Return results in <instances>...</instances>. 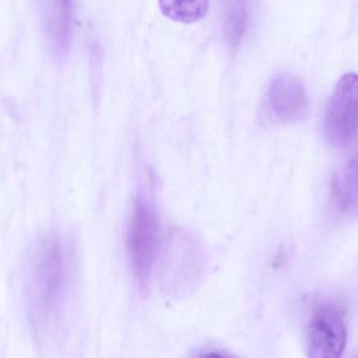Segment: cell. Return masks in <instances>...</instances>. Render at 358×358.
<instances>
[{"instance_id": "6da1fadb", "label": "cell", "mask_w": 358, "mask_h": 358, "mask_svg": "<svg viewBox=\"0 0 358 358\" xmlns=\"http://www.w3.org/2000/svg\"><path fill=\"white\" fill-rule=\"evenodd\" d=\"M324 134L336 148L348 146L358 134V75L345 73L328 103Z\"/></svg>"}, {"instance_id": "7a4b0ae2", "label": "cell", "mask_w": 358, "mask_h": 358, "mask_svg": "<svg viewBox=\"0 0 358 358\" xmlns=\"http://www.w3.org/2000/svg\"><path fill=\"white\" fill-rule=\"evenodd\" d=\"M128 256L136 279L144 284L159 255V223L157 213L142 200L132 210L127 235Z\"/></svg>"}, {"instance_id": "3957f363", "label": "cell", "mask_w": 358, "mask_h": 358, "mask_svg": "<svg viewBox=\"0 0 358 358\" xmlns=\"http://www.w3.org/2000/svg\"><path fill=\"white\" fill-rule=\"evenodd\" d=\"M347 328L338 305L322 302L313 309L309 323L308 358H342Z\"/></svg>"}, {"instance_id": "277c9868", "label": "cell", "mask_w": 358, "mask_h": 358, "mask_svg": "<svg viewBox=\"0 0 358 358\" xmlns=\"http://www.w3.org/2000/svg\"><path fill=\"white\" fill-rule=\"evenodd\" d=\"M267 104L281 121L296 123L308 117L306 90L302 82L290 73H280L271 81L267 92Z\"/></svg>"}, {"instance_id": "5b68a950", "label": "cell", "mask_w": 358, "mask_h": 358, "mask_svg": "<svg viewBox=\"0 0 358 358\" xmlns=\"http://www.w3.org/2000/svg\"><path fill=\"white\" fill-rule=\"evenodd\" d=\"M162 12L171 20L194 23L206 16L208 0H159Z\"/></svg>"}, {"instance_id": "8992f818", "label": "cell", "mask_w": 358, "mask_h": 358, "mask_svg": "<svg viewBox=\"0 0 358 358\" xmlns=\"http://www.w3.org/2000/svg\"><path fill=\"white\" fill-rule=\"evenodd\" d=\"M338 200L345 210L358 212V148L349 161L338 185Z\"/></svg>"}, {"instance_id": "52a82bcc", "label": "cell", "mask_w": 358, "mask_h": 358, "mask_svg": "<svg viewBox=\"0 0 358 358\" xmlns=\"http://www.w3.org/2000/svg\"><path fill=\"white\" fill-rule=\"evenodd\" d=\"M248 0H227V36L231 46L237 45L245 31Z\"/></svg>"}, {"instance_id": "ba28073f", "label": "cell", "mask_w": 358, "mask_h": 358, "mask_svg": "<svg viewBox=\"0 0 358 358\" xmlns=\"http://www.w3.org/2000/svg\"><path fill=\"white\" fill-rule=\"evenodd\" d=\"M198 358H231L227 357V355H220V353L210 352L206 353V355H201Z\"/></svg>"}, {"instance_id": "9c48e42d", "label": "cell", "mask_w": 358, "mask_h": 358, "mask_svg": "<svg viewBox=\"0 0 358 358\" xmlns=\"http://www.w3.org/2000/svg\"><path fill=\"white\" fill-rule=\"evenodd\" d=\"M358 358V357H357Z\"/></svg>"}]
</instances>
